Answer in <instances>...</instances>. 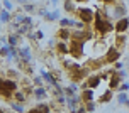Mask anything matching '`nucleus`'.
Returning a JSON list of instances; mask_svg holds the SVG:
<instances>
[{"label":"nucleus","mask_w":129,"mask_h":113,"mask_svg":"<svg viewBox=\"0 0 129 113\" xmlns=\"http://www.w3.org/2000/svg\"><path fill=\"white\" fill-rule=\"evenodd\" d=\"M92 29H93V32H95V36L104 37V36H107V34H110V32H114V22L104 19L100 10L97 9L95 10V19H93V24H92Z\"/></svg>","instance_id":"f257e3e1"},{"label":"nucleus","mask_w":129,"mask_h":113,"mask_svg":"<svg viewBox=\"0 0 129 113\" xmlns=\"http://www.w3.org/2000/svg\"><path fill=\"white\" fill-rule=\"evenodd\" d=\"M78 17V20L85 25H92L93 24V19H95V9H92V7H87V5H82L78 7L77 14H75Z\"/></svg>","instance_id":"f03ea898"},{"label":"nucleus","mask_w":129,"mask_h":113,"mask_svg":"<svg viewBox=\"0 0 129 113\" xmlns=\"http://www.w3.org/2000/svg\"><path fill=\"white\" fill-rule=\"evenodd\" d=\"M68 46H70V56L73 57L75 61L80 59V57H83V54H85V42H82V41H70Z\"/></svg>","instance_id":"7ed1b4c3"},{"label":"nucleus","mask_w":129,"mask_h":113,"mask_svg":"<svg viewBox=\"0 0 129 113\" xmlns=\"http://www.w3.org/2000/svg\"><path fill=\"white\" fill-rule=\"evenodd\" d=\"M90 76V69L88 68H85L83 64H82V68L77 69V71H71L70 73V79L73 83H83L87 78Z\"/></svg>","instance_id":"20e7f679"},{"label":"nucleus","mask_w":129,"mask_h":113,"mask_svg":"<svg viewBox=\"0 0 129 113\" xmlns=\"http://www.w3.org/2000/svg\"><path fill=\"white\" fill-rule=\"evenodd\" d=\"M121 56H122V51L116 49L114 46H110V47H107V52L104 54V59H105V64H116L119 59H121Z\"/></svg>","instance_id":"39448f33"},{"label":"nucleus","mask_w":129,"mask_h":113,"mask_svg":"<svg viewBox=\"0 0 129 113\" xmlns=\"http://www.w3.org/2000/svg\"><path fill=\"white\" fill-rule=\"evenodd\" d=\"M17 52H19V61L20 63H27V64L32 63V49H31V46H19V47H17ZM19 61H17V63H19Z\"/></svg>","instance_id":"423d86ee"},{"label":"nucleus","mask_w":129,"mask_h":113,"mask_svg":"<svg viewBox=\"0 0 129 113\" xmlns=\"http://www.w3.org/2000/svg\"><path fill=\"white\" fill-rule=\"evenodd\" d=\"M39 76L43 78V81H44V84H46V88H53L56 83H59L58 81V78L53 74L51 71H46V69H41V73H39Z\"/></svg>","instance_id":"0eeeda50"},{"label":"nucleus","mask_w":129,"mask_h":113,"mask_svg":"<svg viewBox=\"0 0 129 113\" xmlns=\"http://www.w3.org/2000/svg\"><path fill=\"white\" fill-rule=\"evenodd\" d=\"M0 84L4 86V89L7 91H10V93H15V91H19V83L14 81V79H9V78H0Z\"/></svg>","instance_id":"6e6552de"},{"label":"nucleus","mask_w":129,"mask_h":113,"mask_svg":"<svg viewBox=\"0 0 129 113\" xmlns=\"http://www.w3.org/2000/svg\"><path fill=\"white\" fill-rule=\"evenodd\" d=\"M114 32L116 34H126V32H129V19L127 17L114 22Z\"/></svg>","instance_id":"1a4fd4ad"},{"label":"nucleus","mask_w":129,"mask_h":113,"mask_svg":"<svg viewBox=\"0 0 129 113\" xmlns=\"http://www.w3.org/2000/svg\"><path fill=\"white\" fill-rule=\"evenodd\" d=\"M48 96H49V91H48L46 86H43V88H34V91H32V98H34L36 101H39V103L46 101Z\"/></svg>","instance_id":"9d476101"},{"label":"nucleus","mask_w":129,"mask_h":113,"mask_svg":"<svg viewBox=\"0 0 129 113\" xmlns=\"http://www.w3.org/2000/svg\"><path fill=\"white\" fill-rule=\"evenodd\" d=\"M54 52H58L59 56H70V46H68V42H63V41H56V47H54Z\"/></svg>","instance_id":"9b49d317"},{"label":"nucleus","mask_w":129,"mask_h":113,"mask_svg":"<svg viewBox=\"0 0 129 113\" xmlns=\"http://www.w3.org/2000/svg\"><path fill=\"white\" fill-rule=\"evenodd\" d=\"M61 7H63V10L66 14H77V10H78V4L75 2V0H64L63 4H61Z\"/></svg>","instance_id":"f8f14e48"},{"label":"nucleus","mask_w":129,"mask_h":113,"mask_svg":"<svg viewBox=\"0 0 129 113\" xmlns=\"http://www.w3.org/2000/svg\"><path fill=\"white\" fill-rule=\"evenodd\" d=\"M121 84H122V79H121V78L114 73V69H112V74H110V78H109V89L110 91H114V89L117 91Z\"/></svg>","instance_id":"ddd939ff"},{"label":"nucleus","mask_w":129,"mask_h":113,"mask_svg":"<svg viewBox=\"0 0 129 113\" xmlns=\"http://www.w3.org/2000/svg\"><path fill=\"white\" fill-rule=\"evenodd\" d=\"M56 41L70 42L71 41V29H61V27H59L58 32H56Z\"/></svg>","instance_id":"4468645a"},{"label":"nucleus","mask_w":129,"mask_h":113,"mask_svg":"<svg viewBox=\"0 0 129 113\" xmlns=\"http://www.w3.org/2000/svg\"><path fill=\"white\" fill-rule=\"evenodd\" d=\"M126 42H127V36L126 34H116V39H114V47L119 51L124 49V46H126Z\"/></svg>","instance_id":"2eb2a0df"},{"label":"nucleus","mask_w":129,"mask_h":113,"mask_svg":"<svg viewBox=\"0 0 129 113\" xmlns=\"http://www.w3.org/2000/svg\"><path fill=\"white\" fill-rule=\"evenodd\" d=\"M75 25H77V20L71 19V17H61L59 19V27L61 29H75Z\"/></svg>","instance_id":"dca6fc26"},{"label":"nucleus","mask_w":129,"mask_h":113,"mask_svg":"<svg viewBox=\"0 0 129 113\" xmlns=\"http://www.w3.org/2000/svg\"><path fill=\"white\" fill-rule=\"evenodd\" d=\"M20 41H22V37H19L15 32H10V34L7 36V44L10 46V47H15V49H17L20 46Z\"/></svg>","instance_id":"f3484780"},{"label":"nucleus","mask_w":129,"mask_h":113,"mask_svg":"<svg viewBox=\"0 0 129 113\" xmlns=\"http://www.w3.org/2000/svg\"><path fill=\"white\" fill-rule=\"evenodd\" d=\"M80 96H82V103L87 105V103H92V101H93L95 91H93V89H83V91H80Z\"/></svg>","instance_id":"a211bd4d"},{"label":"nucleus","mask_w":129,"mask_h":113,"mask_svg":"<svg viewBox=\"0 0 129 113\" xmlns=\"http://www.w3.org/2000/svg\"><path fill=\"white\" fill-rule=\"evenodd\" d=\"M59 19H61V10H58V9L49 10L44 17V20H48V22H59Z\"/></svg>","instance_id":"6ab92c4d"},{"label":"nucleus","mask_w":129,"mask_h":113,"mask_svg":"<svg viewBox=\"0 0 129 113\" xmlns=\"http://www.w3.org/2000/svg\"><path fill=\"white\" fill-rule=\"evenodd\" d=\"M20 9H22V12H27V14H36L38 12L36 4H32V2H20Z\"/></svg>","instance_id":"aec40b11"},{"label":"nucleus","mask_w":129,"mask_h":113,"mask_svg":"<svg viewBox=\"0 0 129 113\" xmlns=\"http://www.w3.org/2000/svg\"><path fill=\"white\" fill-rule=\"evenodd\" d=\"M112 98H114V91H110V89L107 88L102 94H100L99 103H100V105H102V103H110V101H112Z\"/></svg>","instance_id":"412c9836"},{"label":"nucleus","mask_w":129,"mask_h":113,"mask_svg":"<svg viewBox=\"0 0 129 113\" xmlns=\"http://www.w3.org/2000/svg\"><path fill=\"white\" fill-rule=\"evenodd\" d=\"M12 19H14V17H12V14H10V12H7V10H4V9L0 10V24H2V25L10 24Z\"/></svg>","instance_id":"4be33fe9"},{"label":"nucleus","mask_w":129,"mask_h":113,"mask_svg":"<svg viewBox=\"0 0 129 113\" xmlns=\"http://www.w3.org/2000/svg\"><path fill=\"white\" fill-rule=\"evenodd\" d=\"M9 105H10V110H12L14 113H26V111H27L26 106H24L22 103H17V101H10Z\"/></svg>","instance_id":"5701e85b"},{"label":"nucleus","mask_w":129,"mask_h":113,"mask_svg":"<svg viewBox=\"0 0 129 113\" xmlns=\"http://www.w3.org/2000/svg\"><path fill=\"white\" fill-rule=\"evenodd\" d=\"M12 101H17V103H22V105H24V103L27 101V96H26V93H24L22 89H19V91H15V93H14V100H12Z\"/></svg>","instance_id":"b1692460"},{"label":"nucleus","mask_w":129,"mask_h":113,"mask_svg":"<svg viewBox=\"0 0 129 113\" xmlns=\"http://www.w3.org/2000/svg\"><path fill=\"white\" fill-rule=\"evenodd\" d=\"M5 78H9V79H14V81H17L20 78V71H17V69H7L5 71Z\"/></svg>","instance_id":"393cba45"},{"label":"nucleus","mask_w":129,"mask_h":113,"mask_svg":"<svg viewBox=\"0 0 129 113\" xmlns=\"http://www.w3.org/2000/svg\"><path fill=\"white\" fill-rule=\"evenodd\" d=\"M53 106H54V105H48V103H44V101L36 105V108H38L41 113H53Z\"/></svg>","instance_id":"a878e982"},{"label":"nucleus","mask_w":129,"mask_h":113,"mask_svg":"<svg viewBox=\"0 0 129 113\" xmlns=\"http://www.w3.org/2000/svg\"><path fill=\"white\" fill-rule=\"evenodd\" d=\"M127 100H129L127 93H117V98H116L117 105H124V106H126V103H127Z\"/></svg>","instance_id":"bb28decb"},{"label":"nucleus","mask_w":129,"mask_h":113,"mask_svg":"<svg viewBox=\"0 0 129 113\" xmlns=\"http://www.w3.org/2000/svg\"><path fill=\"white\" fill-rule=\"evenodd\" d=\"M14 7H15L14 2H9V0H4V2H2V9L7 10V12H10V14H14Z\"/></svg>","instance_id":"cd10ccee"},{"label":"nucleus","mask_w":129,"mask_h":113,"mask_svg":"<svg viewBox=\"0 0 129 113\" xmlns=\"http://www.w3.org/2000/svg\"><path fill=\"white\" fill-rule=\"evenodd\" d=\"M32 86H34V88H43V86H46V84H44V81H43V78L38 74V76L32 78Z\"/></svg>","instance_id":"c85d7f7f"},{"label":"nucleus","mask_w":129,"mask_h":113,"mask_svg":"<svg viewBox=\"0 0 129 113\" xmlns=\"http://www.w3.org/2000/svg\"><path fill=\"white\" fill-rule=\"evenodd\" d=\"M54 103H56V105H61V106H66V96H64V94L56 96V98H54Z\"/></svg>","instance_id":"c756f323"},{"label":"nucleus","mask_w":129,"mask_h":113,"mask_svg":"<svg viewBox=\"0 0 129 113\" xmlns=\"http://www.w3.org/2000/svg\"><path fill=\"white\" fill-rule=\"evenodd\" d=\"M9 52H10V46H9V44L0 47V56H2V57H7V56H9Z\"/></svg>","instance_id":"7c9ffc66"},{"label":"nucleus","mask_w":129,"mask_h":113,"mask_svg":"<svg viewBox=\"0 0 129 113\" xmlns=\"http://www.w3.org/2000/svg\"><path fill=\"white\" fill-rule=\"evenodd\" d=\"M95 108H97V103H95V101H92V103H87V105H85L87 113H93V111H95Z\"/></svg>","instance_id":"2f4dec72"},{"label":"nucleus","mask_w":129,"mask_h":113,"mask_svg":"<svg viewBox=\"0 0 129 113\" xmlns=\"http://www.w3.org/2000/svg\"><path fill=\"white\" fill-rule=\"evenodd\" d=\"M117 91H119V93H126V91H129V83L127 81H122V84L119 86Z\"/></svg>","instance_id":"473e14b6"},{"label":"nucleus","mask_w":129,"mask_h":113,"mask_svg":"<svg viewBox=\"0 0 129 113\" xmlns=\"http://www.w3.org/2000/svg\"><path fill=\"white\" fill-rule=\"evenodd\" d=\"M112 69H114V71H122V69H124V63L117 61L116 64H112Z\"/></svg>","instance_id":"72a5a7b5"},{"label":"nucleus","mask_w":129,"mask_h":113,"mask_svg":"<svg viewBox=\"0 0 129 113\" xmlns=\"http://www.w3.org/2000/svg\"><path fill=\"white\" fill-rule=\"evenodd\" d=\"M68 86H70V88L73 89L75 93H80V84H78V83H73V81H71L70 84H68Z\"/></svg>","instance_id":"f704fd0d"},{"label":"nucleus","mask_w":129,"mask_h":113,"mask_svg":"<svg viewBox=\"0 0 129 113\" xmlns=\"http://www.w3.org/2000/svg\"><path fill=\"white\" fill-rule=\"evenodd\" d=\"M48 12H49L48 9H38V12H36V14H38L39 17H43V19H44V17H46V14H48Z\"/></svg>","instance_id":"c9c22d12"},{"label":"nucleus","mask_w":129,"mask_h":113,"mask_svg":"<svg viewBox=\"0 0 129 113\" xmlns=\"http://www.w3.org/2000/svg\"><path fill=\"white\" fill-rule=\"evenodd\" d=\"M73 113H87V110H85V105H80V106H78Z\"/></svg>","instance_id":"e433bc0d"},{"label":"nucleus","mask_w":129,"mask_h":113,"mask_svg":"<svg viewBox=\"0 0 129 113\" xmlns=\"http://www.w3.org/2000/svg\"><path fill=\"white\" fill-rule=\"evenodd\" d=\"M26 37L27 39H29V41H38V39H36V32H29V34H27V36H26Z\"/></svg>","instance_id":"4c0bfd02"},{"label":"nucleus","mask_w":129,"mask_h":113,"mask_svg":"<svg viewBox=\"0 0 129 113\" xmlns=\"http://www.w3.org/2000/svg\"><path fill=\"white\" fill-rule=\"evenodd\" d=\"M36 39H38V41L44 39V32H43V31H36Z\"/></svg>","instance_id":"58836bf2"},{"label":"nucleus","mask_w":129,"mask_h":113,"mask_svg":"<svg viewBox=\"0 0 129 113\" xmlns=\"http://www.w3.org/2000/svg\"><path fill=\"white\" fill-rule=\"evenodd\" d=\"M26 113H41V111H39V110H38L36 106H32V108H29V110H27Z\"/></svg>","instance_id":"ea45409f"},{"label":"nucleus","mask_w":129,"mask_h":113,"mask_svg":"<svg viewBox=\"0 0 129 113\" xmlns=\"http://www.w3.org/2000/svg\"><path fill=\"white\" fill-rule=\"evenodd\" d=\"M0 113H10V111H9V110H5V108H2V106H0Z\"/></svg>","instance_id":"a19ab883"},{"label":"nucleus","mask_w":129,"mask_h":113,"mask_svg":"<svg viewBox=\"0 0 129 113\" xmlns=\"http://www.w3.org/2000/svg\"><path fill=\"white\" fill-rule=\"evenodd\" d=\"M2 91H4V86H2V84H0V94H2Z\"/></svg>","instance_id":"79ce46f5"},{"label":"nucleus","mask_w":129,"mask_h":113,"mask_svg":"<svg viewBox=\"0 0 129 113\" xmlns=\"http://www.w3.org/2000/svg\"><path fill=\"white\" fill-rule=\"evenodd\" d=\"M126 108H129V100H127V103H126Z\"/></svg>","instance_id":"37998d69"},{"label":"nucleus","mask_w":129,"mask_h":113,"mask_svg":"<svg viewBox=\"0 0 129 113\" xmlns=\"http://www.w3.org/2000/svg\"><path fill=\"white\" fill-rule=\"evenodd\" d=\"M127 66H129V56H127Z\"/></svg>","instance_id":"c03bdc74"},{"label":"nucleus","mask_w":129,"mask_h":113,"mask_svg":"<svg viewBox=\"0 0 129 113\" xmlns=\"http://www.w3.org/2000/svg\"><path fill=\"white\" fill-rule=\"evenodd\" d=\"M10 113H14V111H10Z\"/></svg>","instance_id":"a18cd8bd"},{"label":"nucleus","mask_w":129,"mask_h":113,"mask_svg":"<svg viewBox=\"0 0 129 113\" xmlns=\"http://www.w3.org/2000/svg\"><path fill=\"white\" fill-rule=\"evenodd\" d=\"M127 34H129V32H127Z\"/></svg>","instance_id":"49530a36"}]
</instances>
